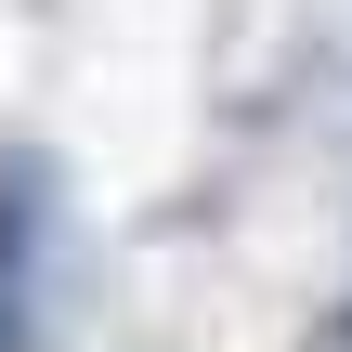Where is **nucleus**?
<instances>
[{
    "label": "nucleus",
    "instance_id": "f257e3e1",
    "mask_svg": "<svg viewBox=\"0 0 352 352\" xmlns=\"http://www.w3.org/2000/svg\"><path fill=\"white\" fill-rule=\"evenodd\" d=\"M39 235H52V170L0 157V352H39Z\"/></svg>",
    "mask_w": 352,
    "mask_h": 352
}]
</instances>
